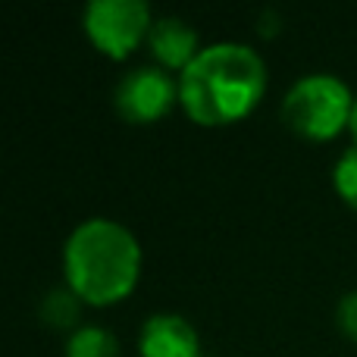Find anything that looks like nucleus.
Instances as JSON below:
<instances>
[{
  "label": "nucleus",
  "instance_id": "20e7f679",
  "mask_svg": "<svg viewBox=\"0 0 357 357\" xmlns=\"http://www.w3.org/2000/svg\"><path fill=\"white\" fill-rule=\"evenodd\" d=\"M154 13L144 0H88L82 10V29L98 50L123 60L142 41H148Z\"/></svg>",
  "mask_w": 357,
  "mask_h": 357
},
{
  "label": "nucleus",
  "instance_id": "9b49d317",
  "mask_svg": "<svg viewBox=\"0 0 357 357\" xmlns=\"http://www.w3.org/2000/svg\"><path fill=\"white\" fill-rule=\"evenodd\" d=\"M335 323H339L342 335L357 345V289L339 298V304H335Z\"/></svg>",
  "mask_w": 357,
  "mask_h": 357
},
{
  "label": "nucleus",
  "instance_id": "0eeeda50",
  "mask_svg": "<svg viewBox=\"0 0 357 357\" xmlns=\"http://www.w3.org/2000/svg\"><path fill=\"white\" fill-rule=\"evenodd\" d=\"M148 47L154 54L157 66L163 69H178L182 73L191 60L197 56L201 50V38H197L195 25L182 16H157L154 25H151V35H148Z\"/></svg>",
  "mask_w": 357,
  "mask_h": 357
},
{
  "label": "nucleus",
  "instance_id": "39448f33",
  "mask_svg": "<svg viewBox=\"0 0 357 357\" xmlns=\"http://www.w3.org/2000/svg\"><path fill=\"white\" fill-rule=\"evenodd\" d=\"M178 104V75L157 63L132 66L113 91V107L129 123H157Z\"/></svg>",
  "mask_w": 357,
  "mask_h": 357
},
{
  "label": "nucleus",
  "instance_id": "1a4fd4ad",
  "mask_svg": "<svg viewBox=\"0 0 357 357\" xmlns=\"http://www.w3.org/2000/svg\"><path fill=\"white\" fill-rule=\"evenodd\" d=\"M79 307H82V298L75 295L69 285H63V289H50L47 295L41 298V307H38V314H41V320L47 323V326L54 329H69L73 333V323L79 320Z\"/></svg>",
  "mask_w": 357,
  "mask_h": 357
},
{
  "label": "nucleus",
  "instance_id": "f257e3e1",
  "mask_svg": "<svg viewBox=\"0 0 357 357\" xmlns=\"http://www.w3.org/2000/svg\"><path fill=\"white\" fill-rule=\"evenodd\" d=\"M266 63L245 41H216L178 73V104L197 126H229L264 100Z\"/></svg>",
  "mask_w": 357,
  "mask_h": 357
},
{
  "label": "nucleus",
  "instance_id": "7ed1b4c3",
  "mask_svg": "<svg viewBox=\"0 0 357 357\" xmlns=\"http://www.w3.org/2000/svg\"><path fill=\"white\" fill-rule=\"evenodd\" d=\"M357 94L333 73H307L282 98V123L310 142H329L351 129Z\"/></svg>",
  "mask_w": 357,
  "mask_h": 357
},
{
  "label": "nucleus",
  "instance_id": "f8f14e48",
  "mask_svg": "<svg viewBox=\"0 0 357 357\" xmlns=\"http://www.w3.org/2000/svg\"><path fill=\"white\" fill-rule=\"evenodd\" d=\"M351 138H354V144H357V100H354V113H351Z\"/></svg>",
  "mask_w": 357,
  "mask_h": 357
},
{
  "label": "nucleus",
  "instance_id": "9d476101",
  "mask_svg": "<svg viewBox=\"0 0 357 357\" xmlns=\"http://www.w3.org/2000/svg\"><path fill=\"white\" fill-rule=\"evenodd\" d=\"M333 188L351 210H357V144L345 148L333 167Z\"/></svg>",
  "mask_w": 357,
  "mask_h": 357
},
{
  "label": "nucleus",
  "instance_id": "423d86ee",
  "mask_svg": "<svg viewBox=\"0 0 357 357\" xmlns=\"http://www.w3.org/2000/svg\"><path fill=\"white\" fill-rule=\"evenodd\" d=\"M142 357H201V335L182 314H151L138 333Z\"/></svg>",
  "mask_w": 357,
  "mask_h": 357
},
{
  "label": "nucleus",
  "instance_id": "f03ea898",
  "mask_svg": "<svg viewBox=\"0 0 357 357\" xmlns=\"http://www.w3.org/2000/svg\"><path fill=\"white\" fill-rule=\"evenodd\" d=\"M63 276L82 304L107 307L123 301L142 276L138 235L113 216H88L63 245Z\"/></svg>",
  "mask_w": 357,
  "mask_h": 357
},
{
  "label": "nucleus",
  "instance_id": "6e6552de",
  "mask_svg": "<svg viewBox=\"0 0 357 357\" xmlns=\"http://www.w3.org/2000/svg\"><path fill=\"white\" fill-rule=\"evenodd\" d=\"M66 357H119V339L100 323H79L66 335Z\"/></svg>",
  "mask_w": 357,
  "mask_h": 357
}]
</instances>
